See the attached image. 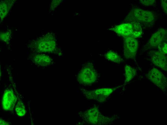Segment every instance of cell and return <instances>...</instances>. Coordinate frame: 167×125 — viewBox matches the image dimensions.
Wrapping results in <instances>:
<instances>
[{
	"label": "cell",
	"mask_w": 167,
	"mask_h": 125,
	"mask_svg": "<svg viewBox=\"0 0 167 125\" xmlns=\"http://www.w3.org/2000/svg\"><path fill=\"white\" fill-rule=\"evenodd\" d=\"M138 43L136 38L128 36L124 38V51L126 58L134 59L138 47Z\"/></svg>",
	"instance_id": "cell-7"
},
{
	"label": "cell",
	"mask_w": 167,
	"mask_h": 125,
	"mask_svg": "<svg viewBox=\"0 0 167 125\" xmlns=\"http://www.w3.org/2000/svg\"><path fill=\"white\" fill-rule=\"evenodd\" d=\"M141 3L145 6H148L152 5L155 1L154 0H140Z\"/></svg>",
	"instance_id": "cell-19"
},
{
	"label": "cell",
	"mask_w": 167,
	"mask_h": 125,
	"mask_svg": "<svg viewBox=\"0 0 167 125\" xmlns=\"http://www.w3.org/2000/svg\"><path fill=\"white\" fill-rule=\"evenodd\" d=\"M148 78L163 92L167 90V81L166 77L156 68L151 69L147 75Z\"/></svg>",
	"instance_id": "cell-6"
},
{
	"label": "cell",
	"mask_w": 167,
	"mask_h": 125,
	"mask_svg": "<svg viewBox=\"0 0 167 125\" xmlns=\"http://www.w3.org/2000/svg\"><path fill=\"white\" fill-rule=\"evenodd\" d=\"M154 14L152 11H146L140 8H132L125 18V21L135 22L141 25L150 26L155 20Z\"/></svg>",
	"instance_id": "cell-2"
},
{
	"label": "cell",
	"mask_w": 167,
	"mask_h": 125,
	"mask_svg": "<svg viewBox=\"0 0 167 125\" xmlns=\"http://www.w3.org/2000/svg\"><path fill=\"white\" fill-rule=\"evenodd\" d=\"M112 29L119 35L124 38L130 36L133 28L131 23L127 22L116 26Z\"/></svg>",
	"instance_id": "cell-12"
},
{
	"label": "cell",
	"mask_w": 167,
	"mask_h": 125,
	"mask_svg": "<svg viewBox=\"0 0 167 125\" xmlns=\"http://www.w3.org/2000/svg\"><path fill=\"white\" fill-rule=\"evenodd\" d=\"M61 0H54L52 2L51 7L52 9H54L57 7L61 2Z\"/></svg>",
	"instance_id": "cell-20"
},
{
	"label": "cell",
	"mask_w": 167,
	"mask_h": 125,
	"mask_svg": "<svg viewBox=\"0 0 167 125\" xmlns=\"http://www.w3.org/2000/svg\"><path fill=\"white\" fill-rule=\"evenodd\" d=\"M16 101V97L12 90H6L3 94L2 105L3 109L8 111L12 109Z\"/></svg>",
	"instance_id": "cell-11"
},
{
	"label": "cell",
	"mask_w": 167,
	"mask_h": 125,
	"mask_svg": "<svg viewBox=\"0 0 167 125\" xmlns=\"http://www.w3.org/2000/svg\"><path fill=\"white\" fill-rule=\"evenodd\" d=\"M161 2L163 10L167 13V0H161Z\"/></svg>",
	"instance_id": "cell-21"
},
{
	"label": "cell",
	"mask_w": 167,
	"mask_h": 125,
	"mask_svg": "<svg viewBox=\"0 0 167 125\" xmlns=\"http://www.w3.org/2000/svg\"><path fill=\"white\" fill-rule=\"evenodd\" d=\"M15 110L17 115L20 116H24L26 113L25 106L23 103L21 102H19L17 104Z\"/></svg>",
	"instance_id": "cell-17"
},
{
	"label": "cell",
	"mask_w": 167,
	"mask_h": 125,
	"mask_svg": "<svg viewBox=\"0 0 167 125\" xmlns=\"http://www.w3.org/2000/svg\"><path fill=\"white\" fill-rule=\"evenodd\" d=\"M0 125H8V124L6 122L3 120L0 119Z\"/></svg>",
	"instance_id": "cell-23"
},
{
	"label": "cell",
	"mask_w": 167,
	"mask_h": 125,
	"mask_svg": "<svg viewBox=\"0 0 167 125\" xmlns=\"http://www.w3.org/2000/svg\"><path fill=\"white\" fill-rule=\"evenodd\" d=\"M151 61L156 67L166 71L167 70V56L162 51L152 50L149 52Z\"/></svg>",
	"instance_id": "cell-8"
},
{
	"label": "cell",
	"mask_w": 167,
	"mask_h": 125,
	"mask_svg": "<svg viewBox=\"0 0 167 125\" xmlns=\"http://www.w3.org/2000/svg\"><path fill=\"white\" fill-rule=\"evenodd\" d=\"M125 82H129L132 80L137 73L136 69L131 66L126 65L125 66Z\"/></svg>",
	"instance_id": "cell-14"
},
{
	"label": "cell",
	"mask_w": 167,
	"mask_h": 125,
	"mask_svg": "<svg viewBox=\"0 0 167 125\" xmlns=\"http://www.w3.org/2000/svg\"><path fill=\"white\" fill-rule=\"evenodd\" d=\"M29 47L33 52L54 53L58 54L60 50L58 46L55 35L48 33L31 41Z\"/></svg>",
	"instance_id": "cell-1"
},
{
	"label": "cell",
	"mask_w": 167,
	"mask_h": 125,
	"mask_svg": "<svg viewBox=\"0 0 167 125\" xmlns=\"http://www.w3.org/2000/svg\"><path fill=\"white\" fill-rule=\"evenodd\" d=\"M12 0L1 1L0 3V17L2 20L6 16L12 5Z\"/></svg>",
	"instance_id": "cell-13"
},
{
	"label": "cell",
	"mask_w": 167,
	"mask_h": 125,
	"mask_svg": "<svg viewBox=\"0 0 167 125\" xmlns=\"http://www.w3.org/2000/svg\"><path fill=\"white\" fill-rule=\"evenodd\" d=\"M116 88H106L93 90H84L83 92L84 95L87 98L102 102L106 100Z\"/></svg>",
	"instance_id": "cell-5"
},
{
	"label": "cell",
	"mask_w": 167,
	"mask_h": 125,
	"mask_svg": "<svg viewBox=\"0 0 167 125\" xmlns=\"http://www.w3.org/2000/svg\"><path fill=\"white\" fill-rule=\"evenodd\" d=\"M105 56L106 59L115 63H119L122 61V59L120 56L112 51H107L105 54Z\"/></svg>",
	"instance_id": "cell-15"
},
{
	"label": "cell",
	"mask_w": 167,
	"mask_h": 125,
	"mask_svg": "<svg viewBox=\"0 0 167 125\" xmlns=\"http://www.w3.org/2000/svg\"><path fill=\"white\" fill-rule=\"evenodd\" d=\"M133 28L132 32L130 37L136 38L140 37L142 33V30L141 25L135 22H131Z\"/></svg>",
	"instance_id": "cell-16"
},
{
	"label": "cell",
	"mask_w": 167,
	"mask_h": 125,
	"mask_svg": "<svg viewBox=\"0 0 167 125\" xmlns=\"http://www.w3.org/2000/svg\"><path fill=\"white\" fill-rule=\"evenodd\" d=\"M167 35L166 30L163 28L160 29L152 35L148 42L147 45L151 48L159 47L164 43L166 39Z\"/></svg>",
	"instance_id": "cell-9"
},
{
	"label": "cell",
	"mask_w": 167,
	"mask_h": 125,
	"mask_svg": "<svg viewBox=\"0 0 167 125\" xmlns=\"http://www.w3.org/2000/svg\"><path fill=\"white\" fill-rule=\"evenodd\" d=\"M31 61L35 64L40 66H48L52 65V59L45 54L34 53L31 55L30 57Z\"/></svg>",
	"instance_id": "cell-10"
},
{
	"label": "cell",
	"mask_w": 167,
	"mask_h": 125,
	"mask_svg": "<svg viewBox=\"0 0 167 125\" xmlns=\"http://www.w3.org/2000/svg\"><path fill=\"white\" fill-rule=\"evenodd\" d=\"M167 44L166 43H164L162 44V46L161 47L159 48V50L162 51L164 53L166 54H167Z\"/></svg>",
	"instance_id": "cell-22"
},
{
	"label": "cell",
	"mask_w": 167,
	"mask_h": 125,
	"mask_svg": "<svg viewBox=\"0 0 167 125\" xmlns=\"http://www.w3.org/2000/svg\"><path fill=\"white\" fill-rule=\"evenodd\" d=\"M11 35L10 31H8L2 33L0 34V39L2 41L7 43L9 41Z\"/></svg>",
	"instance_id": "cell-18"
},
{
	"label": "cell",
	"mask_w": 167,
	"mask_h": 125,
	"mask_svg": "<svg viewBox=\"0 0 167 125\" xmlns=\"http://www.w3.org/2000/svg\"><path fill=\"white\" fill-rule=\"evenodd\" d=\"M99 74L93 64L90 62L85 63L77 73L76 78L81 85L90 86L95 82Z\"/></svg>",
	"instance_id": "cell-3"
},
{
	"label": "cell",
	"mask_w": 167,
	"mask_h": 125,
	"mask_svg": "<svg viewBox=\"0 0 167 125\" xmlns=\"http://www.w3.org/2000/svg\"><path fill=\"white\" fill-rule=\"evenodd\" d=\"M86 123L92 125H104L109 124L111 118L105 116L100 112L96 107H92L84 112L82 116Z\"/></svg>",
	"instance_id": "cell-4"
}]
</instances>
